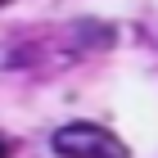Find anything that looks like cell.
<instances>
[{
  "instance_id": "obj_1",
  "label": "cell",
  "mask_w": 158,
  "mask_h": 158,
  "mask_svg": "<svg viewBox=\"0 0 158 158\" xmlns=\"http://www.w3.org/2000/svg\"><path fill=\"white\" fill-rule=\"evenodd\" d=\"M50 149L59 158H131V149L122 145L109 127L95 122H68L50 135Z\"/></svg>"
},
{
  "instance_id": "obj_2",
  "label": "cell",
  "mask_w": 158,
  "mask_h": 158,
  "mask_svg": "<svg viewBox=\"0 0 158 158\" xmlns=\"http://www.w3.org/2000/svg\"><path fill=\"white\" fill-rule=\"evenodd\" d=\"M73 41L81 50H109V45H118V27L95 23V18H81V23H73Z\"/></svg>"
},
{
  "instance_id": "obj_3",
  "label": "cell",
  "mask_w": 158,
  "mask_h": 158,
  "mask_svg": "<svg viewBox=\"0 0 158 158\" xmlns=\"http://www.w3.org/2000/svg\"><path fill=\"white\" fill-rule=\"evenodd\" d=\"M0 158H9V140H5V135H0Z\"/></svg>"
},
{
  "instance_id": "obj_4",
  "label": "cell",
  "mask_w": 158,
  "mask_h": 158,
  "mask_svg": "<svg viewBox=\"0 0 158 158\" xmlns=\"http://www.w3.org/2000/svg\"><path fill=\"white\" fill-rule=\"evenodd\" d=\"M0 5H9V0H0Z\"/></svg>"
}]
</instances>
